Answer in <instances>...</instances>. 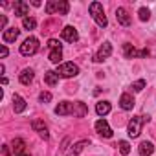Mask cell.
I'll use <instances>...</instances> for the list:
<instances>
[{
    "label": "cell",
    "instance_id": "1",
    "mask_svg": "<svg viewBox=\"0 0 156 156\" xmlns=\"http://www.w3.org/2000/svg\"><path fill=\"white\" fill-rule=\"evenodd\" d=\"M90 15H92L94 22H96L99 28H107V26H108V19H107V15H105V11H103V6H101L99 2H92V4H90Z\"/></svg>",
    "mask_w": 156,
    "mask_h": 156
},
{
    "label": "cell",
    "instance_id": "2",
    "mask_svg": "<svg viewBox=\"0 0 156 156\" xmlns=\"http://www.w3.org/2000/svg\"><path fill=\"white\" fill-rule=\"evenodd\" d=\"M145 123H149V116H147V118H145V116H136V118H132V119L129 121V125H127V134H129L130 138H138Z\"/></svg>",
    "mask_w": 156,
    "mask_h": 156
},
{
    "label": "cell",
    "instance_id": "3",
    "mask_svg": "<svg viewBox=\"0 0 156 156\" xmlns=\"http://www.w3.org/2000/svg\"><path fill=\"white\" fill-rule=\"evenodd\" d=\"M46 13L48 15H53V13H59V15H66L68 13V9H70V6H68V2L66 0H50V2L46 4Z\"/></svg>",
    "mask_w": 156,
    "mask_h": 156
},
{
    "label": "cell",
    "instance_id": "4",
    "mask_svg": "<svg viewBox=\"0 0 156 156\" xmlns=\"http://www.w3.org/2000/svg\"><path fill=\"white\" fill-rule=\"evenodd\" d=\"M57 73L59 77H64V79H70V77H75L79 73V66L75 62H61L57 66Z\"/></svg>",
    "mask_w": 156,
    "mask_h": 156
},
{
    "label": "cell",
    "instance_id": "5",
    "mask_svg": "<svg viewBox=\"0 0 156 156\" xmlns=\"http://www.w3.org/2000/svg\"><path fill=\"white\" fill-rule=\"evenodd\" d=\"M39 51V39L35 37H28L22 44H20V53L24 57H30V55H35Z\"/></svg>",
    "mask_w": 156,
    "mask_h": 156
},
{
    "label": "cell",
    "instance_id": "6",
    "mask_svg": "<svg viewBox=\"0 0 156 156\" xmlns=\"http://www.w3.org/2000/svg\"><path fill=\"white\" fill-rule=\"evenodd\" d=\"M123 55L127 57V59H136V57H147L149 55V50L147 48H143V50H138V48H134L132 44H123Z\"/></svg>",
    "mask_w": 156,
    "mask_h": 156
},
{
    "label": "cell",
    "instance_id": "7",
    "mask_svg": "<svg viewBox=\"0 0 156 156\" xmlns=\"http://www.w3.org/2000/svg\"><path fill=\"white\" fill-rule=\"evenodd\" d=\"M110 53H112V44L110 42H103V46L98 50V53L94 55V62H103V61H107L108 57H110Z\"/></svg>",
    "mask_w": 156,
    "mask_h": 156
},
{
    "label": "cell",
    "instance_id": "8",
    "mask_svg": "<svg viewBox=\"0 0 156 156\" xmlns=\"http://www.w3.org/2000/svg\"><path fill=\"white\" fill-rule=\"evenodd\" d=\"M31 129H33L42 140H48V138H50V132H48V127H46L44 121H41V119H33V121H31Z\"/></svg>",
    "mask_w": 156,
    "mask_h": 156
},
{
    "label": "cell",
    "instance_id": "9",
    "mask_svg": "<svg viewBox=\"0 0 156 156\" xmlns=\"http://www.w3.org/2000/svg\"><path fill=\"white\" fill-rule=\"evenodd\" d=\"M96 130H98V134H101L103 138H112V129H110V125L107 123V119H98L96 121Z\"/></svg>",
    "mask_w": 156,
    "mask_h": 156
},
{
    "label": "cell",
    "instance_id": "10",
    "mask_svg": "<svg viewBox=\"0 0 156 156\" xmlns=\"http://www.w3.org/2000/svg\"><path fill=\"white\" fill-rule=\"evenodd\" d=\"M55 114H57V116H70V114H73V103H70V101H61V103L55 107Z\"/></svg>",
    "mask_w": 156,
    "mask_h": 156
},
{
    "label": "cell",
    "instance_id": "11",
    "mask_svg": "<svg viewBox=\"0 0 156 156\" xmlns=\"http://www.w3.org/2000/svg\"><path fill=\"white\" fill-rule=\"evenodd\" d=\"M62 39L66 41V42H77V39H79V33H77V30L73 28V26H66L64 30H62Z\"/></svg>",
    "mask_w": 156,
    "mask_h": 156
},
{
    "label": "cell",
    "instance_id": "12",
    "mask_svg": "<svg viewBox=\"0 0 156 156\" xmlns=\"http://www.w3.org/2000/svg\"><path fill=\"white\" fill-rule=\"evenodd\" d=\"M116 19H118V22L121 24V26H130V15H129V11L125 9V8H118L116 9Z\"/></svg>",
    "mask_w": 156,
    "mask_h": 156
},
{
    "label": "cell",
    "instance_id": "13",
    "mask_svg": "<svg viewBox=\"0 0 156 156\" xmlns=\"http://www.w3.org/2000/svg\"><path fill=\"white\" fill-rule=\"evenodd\" d=\"M13 9H15V17L26 19V15L30 13V4H26V2H22V0H19V2H15Z\"/></svg>",
    "mask_w": 156,
    "mask_h": 156
},
{
    "label": "cell",
    "instance_id": "14",
    "mask_svg": "<svg viewBox=\"0 0 156 156\" xmlns=\"http://www.w3.org/2000/svg\"><path fill=\"white\" fill-rule=\"evenodd\" d=\"M20 35V30L19 28H8L6 31H2V39L4 42H15Z\"/></svg>",
    "mask_w": 156,
    "mask_h": 156
},
{
    "label": "cell",
    "instance_id": "15",
    "mask_svg": "<svg viewBox=\"0 0 156 156\" xmlns=\"http://www.w3.org/2000/svg\"><path fill=\"white\" fill-rule=\"evenodd\" d=\"M134 103H136V101H134V98H132L130 94H127V92L121 94V98H119V107H121L123 110H132V108H134Z\"/></svg>",
    "mask_w": 156,
    "mask_h": 156
},
{
    "label": "cell",
    "instance_id": "16",
    "mask_svg": "<svg viewBox=\"0 0 156 156\" xmlns=\"http://www.w3.org/2000/svg\"><path fill=\"white\" fill-rule=\"evenodd\" d=\"M13 110H15V114H20L26 110V99L19 94H13Z\"/></svg>",
    "mask_w": 156,
    "mask_h": 156
},
{
    "label": "cell",
    "instance_id": "17",
    "mask_svg": "<svg viewBox=\"0 0 156 156\" xmlns=\"http://www.w3.org/2000/svg\"><path fill=\"white\" fill-rule=\"evenodd\" d=\"M87 114H88V108H87V105L83 101H75L73 103V116L75 118H85Z\"/></svg>",
    "mask_w": 156,
    "mask_h": 156
},
{
    "label": "cell",
    "instance_id": "18",
    "mask_svg": "<svg viewBox=\"0 0 156 156\" xmlns=\"http://www.w3.org/2000/svg\"><path fill=\"white\" fill-rule=\"evenodd\" d=\"M44 83H46L48 87H55V85L59 83V73H57V72H51V70L44 72Z\"/></svg>",
    "mask_w": 156,
    "mask_h": 156
},
{
    "label": "cell",
    "instance_id": "19",
    "mask_svg": "<svg viewBox=\"0 0 156 156\" xmlns=\"http://www.w3.org/2000/svg\"><path fill=\"white\" fill-rule=\"evenodd\" d=\"M24 147H26V143H24V140H22V138H15V140L11 141V151H13V154H15V156L22 154V152H24Z\"/></svg>",
    "mask_w": 156,
    "mask_h": 156
},
{
    "label": "cell",
    "instance_id": "20",
    "mask_svg": "<svg viewBox=\"0 0 156 156\" xmlns=\"http://www.w3.org/2000/svg\"><path fill=\"white\" fill-rule=\"evenodd\" d=\"M138 152H140V156H151L154 152V145L151 141H141L138 147Z\"/></svg>",
    "mask_w": 156,
    "mask_h": 156
},
{
    "label": "cell",
    "instance_id": "21",
    "mask_svg": "<svg viewBox=\"0 0 156 156\" xmlns=\"http://www.w3.org/2000/svg\"><path fill=\"white\" fill-rule=\"evenodd\" d=\"M19 81H20L22 85H30V83L33 81V70H31V68H24V70L20 72V75H19Z\"/></svg>",
    "mask_w": 156,
    "mask_h": 156
},
{
    "label": "cell",
    "instance_id": "22",
    "mask_svg": "<svg viewBox=\"0 0 156 156\" xmlns=\"http://www.w3.org/2000/svg\"><path fill=\"white\" fill-rule=\"evenodd\" d=\"M108 112H110V103H108V101H99V103H96V114H98L99 118L107 116Z\"/></svg>",
    "mask_w": 156,
    "mask_h": 156
},
{
    "label": "cell",
    "instance_id": "23",
    "mask_svg": "<svg viewBox=\"0 0 156 156\" xmlns=\"http://www.w3.org/2000/svg\"><path fill=\"white\" fill-rule=\"evenodd\" d=\"M88 145V140H81V141H77L75 145H73V149L66 154V156H77V154H79V152H83V149Z\"/></svg>",
    "mask_w": 156,
    "mask_h": 156
},
{
    "label": "cell",
    "instance_id": "24",
    "mask_svg": "<svg viewBox=\"0 0 156 156\" xmlns=\"http://www.w3.org/2000/svg\"><path fill=\"white\" fill-rule=\"evenodd\" d=\"M22 28L24 30H35L37 28V20L33 19V17H26V19H22Z\"/></svg>",
    "mask_w": 156,
    "mask_h": 156
},
{
    "label": "cell",
    "instance_id": "25",
    "mask_svg": "<svg viewBox=\"0 0 156 156\" xmlns=\"http://www.w3.org/2000/svg\"><path fill=\"white\" fill-rule=\"evenodd\" d=\"M61 59H62V50H51V51H50V61H51L53 64H59Z\"/></svg>",
    "mask_w": 156,
    "mask_h": 156
},
{
    "label": "cell",
    "instance_id": "26",
    "mask_svg": "<svg viewBox=\"0 0 156 156\" xmlns=\"http://www.w3.org/2000/svg\"><path fill=\"white\" fill-rule=\"evenodd\" d=\"M118 147H119V152H121L123 156H127V154L130 152V143H129V141H125V140H121V141L118 143Z\"/></svg>",
    "mask_w": 156,
    "mask_h": 156
},
{
    "label": "cell",
    "instance_id": "27",
    "mask_svg": "<svg viewBox=\"0 0 156 156\" xmlns=\"http://www.w3.org/2000/svg\"><path fill=\"white\" fill-rule=\"evenodd\" d=\"M138 15H140V20H141V22H145V20H149V19H151V11H149L147 8H140Z\"/></svg>",
    "mask_w": 156,
    "mask_h": 156
},
{
    "label": "cell",
    "instance_id": "28",
    "mask_svg": "<svg viewBox=\"0 0 156 156\" xmlns=\"http://www.w3.org/2000/svg\"><path fill=\"white\" fill-rule=\"evenodd\" d=\"M143 88H145V79H138V81L132 83V90L134 92H141Z\"/></svg>",
    "mask_w": 156,
    "mask_h": 156
},
{
    "label": "cell",
    "instance_id": "29",
    "mask_svg": "<svg viewBox=\"0 0 156 156\" xmlns=\"http://www.w3.org/2000/svg\"><path fill=\"white\" fill-rule=\"evenodd\" d=\"M48 46H50L51 50H62V46H61V42H59L57 39H50V41H48Z\"/></svg>",
    "mask_w": 156,
    "mask_h": 156
},
{
    "label": "cell",
    "instance_id": "30",
    "mask_svg": "<svg viewBox=\"0 0 156 156\" xmlns=\"http://www.w3.org/2000/svg\"><path fill=\"white\" fill-rule=\"evenodd\" d=\"M39 99H41V103H48V101H51V94L50 92H41Z\"/></svg>",
    "mask_w": 156,
    "mask_h": 156
},
{
    "label": "cell",
    "instance_id": "31",
    "mask_svg": "<svg viewBox=\"0 0 156 156\" xmlns=\"http://www.w3.org/2000/svg\"><path fill=\"white\" fill-rule=\"evenodd\" d=\"M8 53H9V50H8L6 46L0 48V57H2V59H6V57H8Z\"/></svg>",
    "mask_w": 156,
    "mask_h": 156
},
{
    "label": "cell",
    "instance_id": "32",
    "mask_svg": "<svg viewBox=\"0 0 156 156\" xmlns=\"http://www.w3.org/2000/svg\"><path fill=\"white\" fill-rule=\"evenodd\" d=\"M6 22H8L6 15H2V17H0V30H4V28H6ZM4 31H6V30H4Z\"/></svg>",
    "mask_w": 156,
    "mask_h": 156
},
{
    "label": "cell",
    "instance_id": "33",
    "mask_svg": "<svg viewBox=\"0 0 156 156\" xmlns=\"http://www.w3.org/2000/svg\"><path fill=\"white\" fill-rule=\"evenodd\" d=\"M31 6H35V8H39V6H41V0H33V2H31Z\"/></svg>",
    "mask_w": 156,
    "mask_h": 156
},
{
    "label": "cell",
    "instance_id": "34",
    "mask_svg": "<svg viewBox=\"0 0 156 156\" xmlns=\"http://www.w3.org/2000/svg\"><path fill=\"white\" fill-rule=\"evenodd\" d=\"M19 156H30V154H26V152H22V154H19Z\"/></svg>",
    "mask_w": 156,
    "mask_h": 156
}]
</instances>
